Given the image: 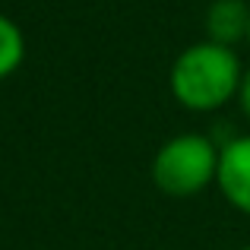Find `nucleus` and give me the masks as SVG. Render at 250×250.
<instances>
[{
  "label": "nucleus",
  "instance_id": "nucleus-4",
  "mask_svg": "<svg viewBox=\"0 0 250 250\" xmlns=\"http://www.w3.org/2000/svg\"><path fill=\"white\" fill-rule=\"evenodd\" d=\"M203 22H206V42L234 48L238 42H247L250 3L247 0H212Z\"/></svg>",
  "mask_w": 250,
  "mask_h": 250
},
{
  "label": "nucleus",
  "instance_id": "nucleus-7",
  "mask_svg": "<svg viewBox=\"0 0 250 250\" xmlns=\"http://www.w3.org/2000/svg\"><path fill=\"white\" fill-rule=\"evenodd\" d=\"M247 44H250V29H247Z\"/></svg>",
  "mask_w": 250,
  "mask_h": 250
},
{
  "label": "nucleus",
  "instance_id": "nucleus-3",
  "mask_svg": "<svg viewBox=\"0 0 250 250\" xmlns=\"http://www.w3.org/2000/svg\"><path fill=\"white\" fill-rule=\"evenodd\" d=\"M215 187L231 203V209L250 215V133L234 136L225 146H219Z\"/></svg>",
  "mask_w": 250,
  "mask_h": 250
},
{
  "label": "nucleus",
  "instance_id": "nucleus-8",
  "mask_svg": "<svg viewBox=\"0 0 250 250\" xmlns=\"http://www.w3.org/2000/svg\"><path fill=\"white\" fill-rule=\"evenodd\" d=\"M241 250H250V244H247V247H241Z\"/></svg>",
  "mask_w": 250,
  "mask_h": 250
},
{
  "label": "nucleus",
  "instance_id": "nucleus-5",
  "mask_svg": "<svg viewBox=\"0 0 250 250\" xmlns=\"http://www.w3.org/2000/svg\"><path fill=\"white\" fill-rule=\"evenodd\" d=\"M25 61V35L10 16L0 13V80L13 76Z\"/></svg>",
  "mask_w": 250,
  "mask_h": 250
},
{
  "label": "nucleus",
  "instance_id": "nucleus-2",
  "mask_svg": "<svg viewBox=\"0 0 250 250\" xmlns=\"http://www.w3.org/2000/svg\"><path fill=\"white\" fill-rule=\"evenodd\" d=\"M219 146L203 133H177L152 159V181L168 196H193L215 184Z\"/></svg>",
  "mask_w": 250,
  "mask_h": 250
},
{
  "label": "nucleus",
  "instance_id": "nucleus-6",
  "mask_svg": "<svg viewBox=\"0 0 250 250\" xmlns=\"http://www.w3.org/2000/svg\"><path fill=\"white\" fill-rule=\"evenodd\" d=\"M238 104H241V114L250 121V67H244V76H241V85H238Z\"/></svg>",
  "mask_w": 250,
  "mask_h": 250
},
{
  "label": "nucleus",
  "instance_id": "nucleus-1",
  "mask_svg": "<svg viewBox=\"0 0 250 250\" xmlns=\"http://www.w3.org/2000/svg\"><path fill=\"white\" fill-rule=\"evenodd\" d=\"M241 76H244V67L234 48L203 38L174 57L168 73V89L181 108L206 114L238 98Z\"/></svg>",
  "mask_w": 250,
  "mask_h": 250
}]
</instances>
